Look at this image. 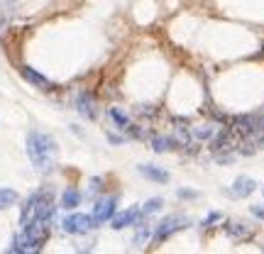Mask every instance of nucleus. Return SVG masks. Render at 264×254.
<instances>
[{
	"instance_id": "obj_5",
	"label": "nucleus",
	"mask_w": 264,
	"mask_h": 254,
	"mask_svg": "<svg viewBox=\"0 0 264 254\" xmlns=\"http://www.w3.org/2000/svg\"><path fill=\"white\" fill-rule=\"evenodd\" d=\"M64 232H69V235H84L88 232L90 227H98L95 225V220H93V215H69V218H64Z\"/></svg>"
},
{
	"instance_id": "obj_14",
	"label": "nucleus",
	"mask_w": 264,
	"mask_h": 254,
	"mask_svg": "<svg viewBox=\"0 0 264 254\" xmlns=\"http://www.w3.org/2000/svg\"><path fill=\"white\" fill-rule=\"evenodd\" d=\"M79 203H81V193H79L76 188H66V191H64V196H61V208L74 210Z\"/></svg>"
},
{
	"instance_id": "obj_12",
	"label": "nucleus",
	"mask_w": 264,
	"mask_h": 254,
	"mask_svg": "<svg viewBox=\"0 0 264 254\" xmlns=\"http://www.w3.org/2000/svg\"><path fill=\"white\" fill-rule=\"evenodd\" d=\"M255 188H257V183H255L252 178H247V176H240V178H237V181L233 183V196L247 198L250 193H255Z\"/></svg>"
},
{
	"instance_id": "obj_16",
	"label": "nucleus",
	"mask_w": 264,
	"mask_h": 254,
	"mask_svg": "<svg viewBox=\"0 0 264 254\" xmlns=\"http://www.w3.org/2000/svg\"><path fill=\"white\" fill-rule=\"evenodd\" d=\"M172 147H174V137H154L152 140V149L159 152V154L167 152V149H172Z\"/></svg>"
},
{
	"instance_id": "obj_22",
	"label": "nucleus",
	"mask_w": 264,
	"mask_h": 254,
	"mask_svg": "<svg viewBox=\"0 0 264 254\" xmlns=\"http://www.w3.org/2000/svg\"><path fill=\"white\" fill-rule=\"evenodd\" d=\"M100 183H103V178H93V181H90V193H98V191L103 188Z\"/></svg>"
},
{
	"instance_id": "obj_28",
	"label": "nucleus",
	"mask_w": 264,
	"mask_h": 254,
	"mask_svg": "<svg viewBox=\"0 0 264 254\" xmlns=\"http://www.w3.org/2000/svg\"><path fill=\"white\" fill-rule=\"evenodd\" d=\"M262 191H264V188H262Z\"/></svg>"
},
{
	"instance_id": "obj_1",
	"label": "nucleus",
	"mask_w": 264,
	"mask_h": 254,
	"mask_svg": "<svg viewBox=\"0 0 264 254\" xmlns=\"http://www.w3.org/2000/svg\"><path fill=\"white\" fill-rule=\"evenodd\" d=\"M27 154L37 171H49L57 162V142L44 132H29Z\"/></svg>"
},
{
	"instance_id": "obj_7",
	"label": "nucleus",
	"mask_w": 264,
	"mask_h": 254,
	"mask_svg": "<svg viewBox=\"0 0 264 254\" xmlns=\"http://www.w3.org/2000/svg\"><path fill=\"white\" fill-rule=\"evenodd\" d=\"M210 149L213 152H233V149H237V137H235L233 130H223L215 140H213V144H210Z\"/></svg>"
},
{
	"instance_id": "obj_10",
	"label": "nucleus",
	"mask_w": 264,
	"mask_h": 254,
	"mask_svg": "<svg viewBox=\"0 0 264 254\" xmlns=\"http://www.w3.org/2000/svg\"><path fill=\"white\" fill-rule=\"evenodd\" d=\"M140 213H142V210L130 208V210H125V213L115 215V218H113V230H122V227H127V225H135V223L140 220Z\"/></svg>"
},
{
	"instance_id": "obj_6",
	"label": "nucleus",
	"mask_w": 264,
	"mask_h": 254,
	"mask_svg": "<svg viewBox=\"0 0 264 254\" xmlns=\"http://www.w3.org/2000/svg\"><path fill=\"white\" fill-rule=\"evenodd\" d=\"M225 232L235 242H242V240H250L255 235V225H247L242 220H233V223H225Z\"/></svg>"
},
{
	"instance_id": "obj_17",
	"label": "nucleus",
	"mask_w": 264,
	"mask_h": 254,
	"mask_svg": "<svg viewBox=\"0 0 264 254\" xmlns=\"http://www.w3.org/2000/svg\"><path fill=\"white\" fill-rule=\"evenodd\" d=\"M110 117L115 120V125H117V127H120V130H125V127L130 125V117H127V115H125V113H120L117 108H110Z\"/></svg>"
},
{
	"instance_id": "obj_2",
	"label": "nucleus",
	"mask_w": 264,
	"mask_h": 254,
	"mask_svg": "<svg viewBox=\"0 0 264 254\" xmlns=\"http://www.w3.org/2000/svg\"><path fill=\"white\" fill-rule=\"evenodd\" d=\"M27 200L32 203V220L37 218L42 223H52V218H54V198H52L49 191H39V193L29 196Z\"/></svg>"
},
{
	"instance_id": "obj_9",
	"label": "nucleus",
	"mask_w": 264,
	"mask_h": 254,
	"mask_svg": "<svg viewBox=\"0 0 264 254\" xmlns=\"http://www.w3.org/2000/svg\"><path fill=\"white\" fill-rule=\"evenodd\" d=\"M20 74H22V79H25L27 84L37 85V88H42V90H52V81H49V79H44L42 74H37L34 69H29V66H22V69H20Z\"/></svg>"
},
{
	"instance_id": "obj_19",
	"label": "nucleus",
	"mask_w": 264,
	"mask_h": 254,
	"mask_svg": "<svg viewBox=\"0 0 264 254\" xmlns=\"http://www.w3.org/2000/svg\"><path fill=\"white\" fill-rule=\"evenodd\" d=\"M157 210H162V198H152V200H147L145 208H142L145 215H152V213H157Z\"/></svg>"
},
{
	"instance_id": "obj_25",
	"label": "nucleus",
	"mask_w": 264,
	"mask_h": 254,
	"mask_svg": "<svg viewBox=\"0 0 264 254\" xmlns=\"http://www.w3.org/2000/svg\"><path fill=\"white\" fill-rule=\"evenodd\" d=\"M178 196L181 198H196V193H193V191H178Z\"/></svg>"
},
{
	"instance_id": "obj_8",
	"label": "nucleus",
	"mask_w": 264,
	"mask_h": 254,
	"mask_svg": "<svg viewBox=\"0 0 264 254\" xmlns=\"http://www.w3.org/2000/svg\"><path fill=\"white\" fill-rule=\"evenodd\" d=\"M113 215H115V198H105V200H100V203L95 205V210H93V220H95V225L110 220Z\"/></svg>"
},
{
	"instance_id": "obj_27",
	"label": "nucleus",
	"mask_w": 264,
	"mask_h": 254,
	"mask_svg": "<svg viewBox=\"0 0 264 254\" xmlns=\"http://www.w3.org/2000/svg\"><path fill=\"white\" fill-rule=\"evenodd\" d=\"M262 250H264V245H262Z\"/></svg>"
},
{
	"instance_id": "obj_3",
	"label": "nucleus",
	"mask_w": 264,
	"mask_h": 254,
	"mask_svg": "<svg viewBox=\"0 0 264 254\" xmlns=\"http://www.w3.org/2000/svg\"><path fill=\"white\" fill-rule=\"evenodd\" d=\"M233 130L237 135H242V137H257L260 132H264L262 115H235Z\"/></svg>"
},
{
	"instance_id": "obj_21",
	"label": "nucleus",
	"mask_w": 264,
	"mask_h": 254,
	"mask_svg": "<svg viewBox=\"0 0 264 254\" xmlns=\"http://www.w3.org/2000/svg\"><path fill=\"white\" fill-rule=\"evenodd\" d=\"M149 235H152V227H149V225H142V227H140V232H137V237H135V242H137V245H142V242H145Z\"/></svg>"
},
{
	"instance_id": "obj_13",
	"label": "nucleus",
	"mask_w": 264,
	"mask_h": 254,
	"mask_svg": "<svg viewBox=\"0 0 264 254\" xmlns=\"http://www.w3.org/2000/svg\"><path fill=\"white\" fill-rule=\"evenodd\" d=\"M140 173L149 178V181H157V183H167L169 181V173L164 169H157V167H152V164H142L140 167Z\"/></svg>"
},
{
	"instance_id": "obj_23",
	"label": "nucleus",
	"mask_w": 264,
	"mask_h": 254,
	"mask_svg": "<svg viewBox=\"0 0 264 254\" xmlns=\"http://www.w3.org/2000/svg\"><path fill=\"white\" fill-rule=\"evenodd\" d=\"M252 215L260 218V220H264V205H252Z\"/></svg>"
},
{
	"instance_id": "obj_18",
	"label": "nucleus",
	"mask_w": 264,
	"mask_h": 254,
	"mask_svg": "<svg viewBox=\"0 0 264 254\" xmlns=\"http://www.w3.org/2000/svg\"><path fill=\"white\" fill-rule=\"evenodd\" d=\"M174 142H178L181 147H188V142H191V132H188L186 127H176Z\"/></svg>"
},
{
	"instance_id": "obj_15",
	"label": "nucleus",
	"mask_w": 264,
	"mask_h": 254,
	"mask_svg": "<svg viewBox=\"0 0 264 254\" xmlns=\"http://www.w3.org/2000/svg\"><path fill=\"white\" fill-rule=\"evenodd\" d=\"M17 203V191H12V188H0V210H5V208H10V205H15Z\"/></svg>"
},
{
	"instance_id": "obj_4",
	"label": "nucleus",
	"mask_w": 264,
	"mask_h": 254,
	"mask_svg": "<svg viewBox=\"0 0 264 254\" xmlns=\"http://www.w3.org/2000/svg\"><path fill=\"white\" fill-rule=\"evenodd\" d=\"M183 227H188V220L181 218V215H174V218L162 220V223L157 225V230H154V242H164V240H169L172 235H176V232L183 230Z\"/></svg>"
},
{
	"instance_id": "obj_20",
	"label": "nucleus",
	"mask_w": 264,
	"mask_h": 254,
	"mask_svg": "<svg viewBox=\"0 0 264 254\" xmlns=\"http://www.w3.org/2000/svg\"><path fill=\"white\" fill-rule=\"evenodd\" d=\"M213 135H215V127H210V125L196 130V137H198V140H213Z\"/></svg>"
},
{
	"instance_id": "obj_24",
	"label": "nucleus",
	"mask_w": 264,
	"mask_h": 254,
	"mask_svg": "<svg viewBox=\"0 0 264 254\" xmlns=\"http://www.w3.org/2000/svg\"><path fill=\"white\" fill-rule=\"evenodd\" d=\"M218 220H220V213H210V215H208V218L203 220V225H210V223H218Z\"/></svg>"
},
{
	"instance_id": "obj_11",
	"label": "nucleus",
	"mask_w": 264,
	"mask_h": 254,
	"mask_svg": "<svg viewBox=\"0 0 264 254\" xmlns=\"http://www.w3.org/2000/svg\"><path fill=\"white\" fill-rule=\"evenodd\" d=\"M76 108H79V113L84 115V117H88V120H93V117L98 115V110H95V100L90 98V93H81V95L76 98Z\"/></svg>"
},
{
	"instance_id": "obj_26",
	"label": "nucleus",
	"mask_w": 264,
	"mask_h": 254,
	"mask_svg": "<svg viewBox=\"0 0 264 254\" xmlns=\"http://www.w3.org/2000/svg\"><path fill=\"white\" fill-rule=\"evenodd\" d=\"M262 120H264V113H262Z\"/></svg>"
}]
</instances>
